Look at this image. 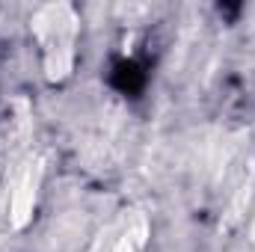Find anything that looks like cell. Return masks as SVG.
<instances>
[{
	"label": "cell",
	"instance_id": "1",
	"mask_svg": "<svg viewBox=\"0 0 255 252\" xmlns=\"http://www.w3.org/2000/svg\"><path fill=\"white\" fill-rule=\"evenodd\" d=\"M145 83H148V74L136 60H119L110 71V86L122 95H130V98H136L145 89Z\"/></svg>",
	"mask_w": 255,
	"mask_h": 252
}]
</instances>
